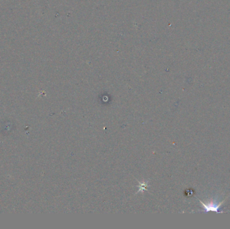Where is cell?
I'll use <instances>...</instances> for the list:
<instances>
[{
    "label": "cell",
    "mask_w": 230,
    "mask_h": 229,
    "mask_svg": "<svg viewBox=\"0 0 230 229\" xmlns=\"http://www.w3.org/2000/svg\"><path fill=\"white\" fill-rule=\"evenodd\" d=\"M202 205H203V207L205 208V209L207 210V211H215V212H218L219 205H216L215 204H209L206 205L205 204H204L202 202H200Z\"/></svg>",
    "instance_id": "obj_1"
}]
</instances>
